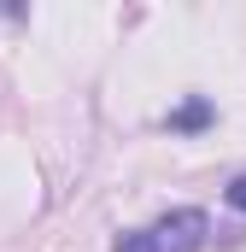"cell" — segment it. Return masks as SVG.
<instances>
[{
	"mask_svg": "<svg viewBox=\"0 0 246 252\" xmlns=\"http://www.w3.org/2000/svg\"><path fill=\"white\" fill-rule=\"evenodd\" d=\"M205 118H211V106H205V100H187L182 112L170 118V129H199V124H205Z\"/></svg>",
	"mask_w": 246,
	"mask_h": 252,
	"instance_id": "cell-2",
	"label": "cell"
},
{
	"mask_svg": "<svg viewBox=\"0 0 246 252\" xmlns=\"http://www.w3.org/2000/svg\"><path fill=\"white\" fill-rule=\"evenodd\" d=\"M205 235H211V217L193 211V205H182V211H170V217H158L147 229L118 235V252H199Z\"/></svg>",
	"mask_w": 246,
	"mask_h": 252,
	"instance_id": "cell-1",
	"label": "cell"
},
{
	"mask_svg": "<svg viewBox=\"0 0 246 252\" xmlns=\"http://www.w3.org/2000/svg\"><path fill=\"white\" fill-rule=\"evenodd\" d=\"M223 199H229L235 211H246V176H235V182H229V193H223Z\"/></svg>",
	"mask_w": 246,
	"mask_h": 252,
	"instance_id": "cell-3",
	"label": "cell"
}]
</instances>
